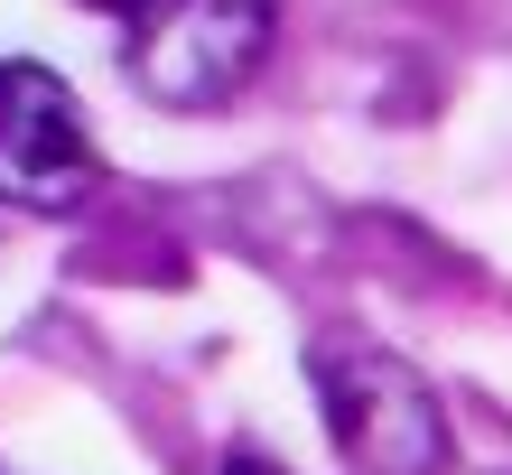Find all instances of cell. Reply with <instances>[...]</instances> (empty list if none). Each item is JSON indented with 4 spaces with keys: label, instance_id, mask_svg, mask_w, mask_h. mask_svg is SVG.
<instances>
[{
    "label": "cell",
    "instance_id": "277c9868",
    "mask_svg": "<svg viewBox=\"0 0 512 475\" xmlns=\"http://www.w3.org/2000/svg\"><path fill=\"white\" fill-rule=\"evenodd\" d=\"M224 475H280V466H261V457H233V466H224Z\"/></svg>",
    "mask_w": 512,
    "mask_h": 475
},
{
    "label": "cell",
    "instance_id": "3957f363",
    "mask_svg": "<svg viewBox=\"0 0 512 475\" xmlns=\"http://www.w3.org/2000/svg\"><path fill=\"white\" fill-rule=\"evenodd\" d=\"M94 177H103V159H94V140H84L75 94L47 66L10 56V66H0V205L66 215Z\"/></svg>",
    "mask_w": 512,
    "mask_h": 475
},
{
    "label": "cell",
    "instance_id": "7a4b0ae2",
    "mask_svg": "<svg viewBox=\"0 0 512 475\" xmlns=\"http://www.w3.org/2000/svg\"><path fill=\"white\" fill-rule=\"evenodd\" d=\"M280 0H140L131 28V75L149 103L168 112H205L261 66Z\"/></svg>",
    "mask_w": 512,
    "mask_h": 475
},
{
    "label": "cell",
    "instance_id": "6da1fadb",
    "mask_svg": "<svg viewBox=\"0 0 512 475\" xmlns=\"http://www.w3.org/2000/svg\"><path fill=\"white\" fill-rule=\"evenodd\" d=\"M317 401H326V429H336V448H345L354 475H438L447 420H438V392L401 364V354L326 345L317 354Z\"/></svg>",
    "mask_w": 512,
    "mask_h": 475
}]
</instances>
